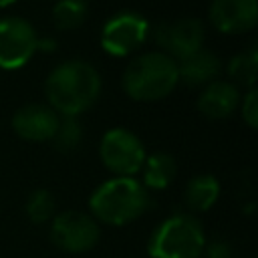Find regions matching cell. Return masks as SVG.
Here are the masks:
<instances>
[{
    "mask_svg": "<svg viewBox=\"0 0 258 258\" xmlns=\"http://www.w3.org/2000/svg\"><path fill=\"white\" fill-rule=\"evenodd\" d=\"M103 89L99 71L79 58L64 60L52 69L44 83V93L48 107H52L60 117H79L89 111Z\"/></svg>",
    "mask_w": 258,
    "mask_h": 258,
    "instance_id": "6da1fadb",
    "label": "cell"
},
{
    "mask_svg": "<svg viewBox=\"0 0 258 258\" xmlns=\"http://www.w3.org/2000/svg\"><path fill=\"white\" fill-rule=\"evenodd\" d=\"M179 83L177 62L161 50L141 52L129 60L123 71V91L139 103L165 99Z\"/></svg>",
    "mask_w": 258,
    "mask_h": 258,
    "instance_id": "7a4b0ae2",
    "label": "cell"
},
{
    "mask_svg": "<svg viewBox=\"0 0 258 258\" xmlns=\"http://www.w3.org/2000/svg\"><path fill=\"white\" fill-rule=\"evenodd\" d=\"M149 208V191L135 177H111L103 181L89 198L91 216L109 226L135 222Z\"/></svg>",
    "mask_w": 258,
    "mask_h": 258,
    "instance_id": "3957f363",
    "label": "cell"
},
{
    "mask_svg": "<svg viewBox=\"0 0 258 258\" xmlns=\"http://www.w3.org/2000/svg\"><path fill=\"white\" fill-rule=\"evenodd\" d=\"M206 242L204 226L194 214H173L151 232L147 254L151 258H200Z\"/></svg>",
    "mask_w": 258,
    "mask_h": 258,
    "instance_id": "277c9868",
    "label": "cell"
},
{
    "mask_svg": "<svg viewBox=\"0 0 258 258\" xmlns=\"http://www.w3.org/2000/svg\"><path fill=\"white\" fill-rule=\"evenodd\" d=\"M99 155L103 165L119 177H133L139 173L147 157L143 141L125 127H113L103 133Z\"/></svg>",
    "mask_w": 258,
    "mask_h": 258,
    "instance_id": "5b68a950",
    "label": "cell"
},
{
    "mask_svg": "<svg viewBox=\"0 0 258 258\" xmlns=\"http://www.w3.org/2000/svg\"><path fill=\"white\" fill-rule=\"evenodd\" d=\"M101 238L99 222L85 212L67 210L54 214L50 220V240L52 244L69 254H83L97 246Z\"/></svg>",
    "mask_w": 258,
    "mask_h": 258,
    "instance_id": "8992f818",
    "label": "cell"
},
{
    "mask_svg": "<svg viewBox=\"0 0 258 258\" xmlns=\"http://www.w3.org/2000/svg\"><path fill=\"white\" fill-rule=\"evenodd\" d=\"M149 22L133 10H121L107 18L101 28V48L111 56L133 54L147 38Z\"/></svg>",
    "mask_w": 258,
    "mask_h": 258,
    "instance_id": "52a82bcc",
    "label": "cell"
},
{
    "mask_svg": "<svg viewBox=\"0 0 258 258\" xmlns=\"http://www.w3.org/2000/svg\"><path fill=\"white\" fill-rule=\"evenodd\" d=\"M38 50V34L22 16L0 18V69L14 71L24 67Z\"/></svg>",
    "mask_w": 258,
    "mask_h": 258,
    "instance_id": "ba28073f",
    "label": "cell"
},
{
    "mask_svg": "<svg viewBox=\"0 0 258 258\" xmlns=\"http://www.w3.org/2000/svg\"><path fill=\"white\" fill-rule=\"evenodd\" d=\"M204 38L206 28L198 18H177L169 22H159L153 28V42L175 62L204 48Z\"/></svg>",
    "mask_w": 258,
    "mask_h": 258,
    "instance_id": "9c48e42d",
    "label": "cell"
},
{
    "mask_svg": "<svg viewBox=\"0 0 258 258\" xmlns=\"http://www.w3.org/2000/svg\"><path fill=\"white\" fill-rule=\"evenodd\" d=\"M58 121L60 115L52 107L42 103H28L12 115V129L24 141H52Z\"/></svg>",
    "mask_w": 258,
    "mask_h": 258,
    "instance_id": "30bf717a",
    "label": "cell"
},
{
    "mask_svg": "<svg viewBox=\"0 0 258 258\" xmlns=\"http://www.w3.org/2000/svg\"><path fill=\"white\" fill-rule=\"evenodd\" d=\"M210 22L224 34H244L258 22V0H212Z\"/></svg>",
    "mask_w": 258,
    "mask_h": 258,
    "instance_id": "8fae6325",
    "label": "cell"
},
{
    "mask_svg": "<svg viewBox=\"0 0 258 258\" xmlns=\"http://www.w3.org/2000/svg\"><path fill=\"white\" fill-rule=\"evenodd\" d=\"M240 99V89L234 83L216 79L202 87L198 97V111L210 121H222L238 111Z\"/></svg>",
    "mask_w": 258,
    "mask_h": 258,
    "instance_id": "7c38bea8",
    "label": "cell"
},
{
    "mask_svg": "<svg viewBox=\"0 0 258 258\" xmlns=\"http://www.w3.org/2000/svg\"><path fill=\"white\" fill-rule=\"evenodd\" d=\"M179 81L187 87H206L208 83L216 81L222 73V60L206 48L189 54L187 58L177 62Z\"/></svg>",
    "mask_w": 258,
    "mask_h": 258,
    "instance_id": "4fadbf2b",
    "label": "cell"
},
{
    "mask_svg": "<svg viewBox=\"0 0 258 258\" xmlns=\"http://www.w3.org/2000/svg\"><path fill=\"white\" fill-rule=\"evenodd\" d=\"M141 183L145 189H165L171 185V181L177 175V161L171 153L165 151H155L145 157L143 167H141Z\"/></svg>",
    "mask_w": 258,
    "mask_h": 258,
    "instance_id": "5bb4252c",
    "label": "cell"
},
{
    "mask_svg": "<svg viewBox=\"0 0 258 258\" xmlns=\"http://www.w3.org/2000/svg\"><path fill=\"white\" fill-rule=\"evenodd\" d=\"M218 198H220V181L210 173H202V175L191 177L185 185V191H183L185 206L191 212L210 210L218 202Z\"/></svg>",
    "mask_w": 258,
    "mask_h": 258,
    "instance_id": "9a60e30c",
    "label": "cell"
},
{
    "mask_svg": "<svg viewBox=\"0 0 258 258\" xmlns=\"http://www.w3.org/2000/svg\"><path fill=\"white\" fill-rule=\"evenodd\" d=\"M228 75H230V83H234L238 89L246 87L252 89L256 87V79H258V50L256 46H250L238 54L232 56V60L228 62Z\"/></svg>",
    "mask_w": 258,
    "mask_h": 258,
    "instance_id": "2e32d148",
    "label": "cell"
},
{
    "mask_svg": "<svg viewBox=\"0 0 258 258\" xmlns=\"http://www.w3.org/2000/svg\"><path fill=\"white\" fill-rule=\"evenodd\" d=\"M89 14L87 0H56L52 6V22L60 30H75L79 28Z\"/></svg>",
    "mask_w": 258,
    "mask_h": 258,
    "instance_id": "e0dca14e",
    "label": "cell"
},
{
    "mask_svg": "<svg viewBox=\"0 0 258 258\" xmlns=\"http://www.w3.org/2000/svg\"><path fill=\"white\" fill-rule=\"evenodd\" d=\"M81 141H83V125L79 123V119L77 117H60L58 127L52 137L54 147L62 153H69V151H75L81 145Z\"/></svg>",
    "mask_w": 258,
    "mask_h": 258,
    "instance_id": "ac0fdd59",
    "label": "cell"
},
{
    "mask_svg": "<svg viewBox=\"0 0 258 258\" xmlns=\"http://www.w3.org/2000/svg\"><path fill=\"white\" fill-rule=\"evenodd\" d=\"M54 196L48 189H34L26 200V216L34 224H44L54 218Z\"/></svg>",
    "mask_w": 258,
    "mask_h": 258,
    "instance_id": "d6986e66",
    "label": "cell"
},
{
    "mask_svg": "<svg viewBox=\"0 0 258 258\" xmlns=\"http://www.w3.org/2000/svg\"><path fill=\"white\" fill-rule=\"evenodd\" d=\"M238 109L242 113L244 123L250 129H256L258 127V91H256V87L246 89V95H242Z\"/></svg>",
    "mask_w": 258,
    "mask_h": 258,
    "instance_id": "ffe728a7",
    "label": "cell"
},
{
    "mask_svg": "<svg viewBox=\"0 0 258 258\" xmlns=\"http://www.w3.org/2000/svg\"><path fill=\"white\" fill-rule=\"evenodd\" d=\"M202 254H206V258H234V248L230 242L216 238L212 242H206Z\"/></svg>",
    "mask_w": 258,
    "mask_h": 258,
    "instance_id": "44dd1931",
    "label": "cell"
},
{
    "mask_svg": "<svg viewBox=\"0 0 258 258\" xmlns=\"http://www.w3.org/2000/svg\"><path fill=\"white\" fill-rule=\"evenodd\" d=\"M16 0H0V8H6V6H10V4H14Z\"/></svg>",
    "mask_w": 258,
    "mask_h": 258,
    "instance_id": "7402d4cb",
    "label": "cell"
}]
</instances>
